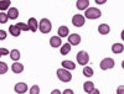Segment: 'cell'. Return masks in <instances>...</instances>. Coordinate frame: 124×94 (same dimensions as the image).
I'll list each match as a JSON object with an SVG mask.
<instances>
[{"label":"cell","instance_id":"1","mask_svg":"<svg viewBox=\"0 0 124 94\" xmlns=\"http://www.w3.org/2000/svg\"><path fill=\"white\" fill-rule=\"evenodd\" d=\"M101 16H102V11L98 7H88L85 10V17L89 20H96V19H99Z\"/></svg>","mask_w":124,"mask_h":94},{"label":"cell","instance_id":"2","mask_svg":"<svg viewBox=\"0 0 124 94\" xmlns=\"http://www.w3.org/2000/svg\"><path fill=\"white\" fill-rule=\"evenodd\" d=\"M56 74H57V78H58L61 82L67 83V82H71V80H72V74H71V72L67 71V69H65V68L57 69Z\"/></svg>","mask_w":124,"mask_h":94},{"label":"cell","instance_id":"3","mask_svg":"<svg viewBox=\"0 0 124 94\" xmlns=\"http://www.w3.org/2000/svg\"><path fill=\"white\" fill-rule=\"evenodd\" d=\"M39 30L41 31L42 34H48L51 32V30H52V24L48 19H41L40 22H39Z\"/></svg>","mask_w":124,"mask_h":94},{"label":"cell","instance_id":"4","mask_svg":"<svg viewBox=\"0 0 124 94\" xmlns=\"http://www.w3.org/2000/svg\"><path fill=\"white\" fill-rule=\"evenodd\" d=\"M76 59H77V63L81 65V66H87V63L89 62V55L87 53L86 51H79L77 56H76Z\"/></svg>","mask_w":124,"mask_h":94},{"label":"cell","instance_id":"5","mask_svg":"<svg viewBox=\"0 0 124 94\" xmlns=\"http://www.w3.org/2000/svg\"><path fill=\"white\" fill-rule=\"evenodd\" d=\"M99 67H101V69H103V71L112 69L113 67H114V59H113V58H109V57H107V58H104V59H102L101 63H99Z\"/></svg>","mask_w":124,"mask_h":94},{"label":"cell","instance_id":"6","mask_svg":"<svg viewBox=\"0 0 124 94\" xmlns=\"http://www.w3.org/2000/svg\"><path fill=\"white\" fill-rule=\"evenodd\" d=\"M85 22H86V17L83 15H81V14H77V15H75L73 17H72V24H73V26H76V27H82L85 25Z\"/></svg>","mask_w":124,"mask_h":94},{"label":"cell","instance_id":"7","mask_svg":"<svg viewBox=\"0 0 124 94\" xmlns=\"http://www.w3.org/2000/svg\"><path fill=\"white\" fill-rule=\"evenodd\" d=\"M14 90L17 94H25L27 92V84H26V83H24V82H19V83H16V84H15Z\"/></svg>","mask_w":124,"mask_h":94},{"label":"cell","instance_id":"8","mask_svg":"<svg viewBox=\"0 0 124 94\" xmlns=\"http://www.w3.org/2000/svg\"><path fill=\"white\" fill-rule=\"evenodd\" d=\"M68 43L71 46H77L81 43V36L78 34H72V35H68Z\"/></svg>","mask_w":124,"mask_h":94},{"label":"cell","instance_id":"9","mask_svg":"<svg viewBox=\"0 0 124 94\" xmlns=\"http://www.w3.org/2000/svg\"><path fill=\"white\" fill-rule=\"evenodd\" d=\"M27 26L30 29V31H32V32H36L37 29H39V24H37V20L35 17H30L29 21H27Z\"/></svg>","mask_w":124,"mask_h":94},{"label":"cell","instance_id":"10","mask_svg":"<svg viewBox=\"0 0 124 94\" xmlns=\"http://www.w3.org/2000/svg\"><path fill=\"white\" fill-rule=\"evenodd\" d=\"M50 45L51 47H54V48H57L62 45V38L60 36H52L50 38Z\"/></svg>","mask_w":124,"mask_h":94},{"label":"cell","instance_id":"11","mask_svg":"<svg viewBox=\"0 0 124 94\" xmlns=\"http://www.w3.org/2000/svg\"><path fill=\"white\" fill-rule=\"evenodd\" d=\"M6 15H8V17H9L10 20H15V19L19 17V10H17L16 7H9Z\"/></svg>","mask_w":124,"mask_h":94},{"label":"cell","instance_id":"12","mask_svg":"<svg viewBox=\"0 0 124 94\" xmlns=\"http://www.w3.org/2000/svg\"><path fill=\"white\" fill-rule=\"evenodd\" d=\"M11 71L15 73V74H20V73L24 72V66L19 62H14L13 66H11Z\"/></svg>","mask_w":124,"mask_h":94},{"label":"cell","instance_id":"13","mask_svg":"<svg viewBox=\"0 0 124 94\" xmlns=\"http://www.w3.org/2000/svg\"><path fill=\"white\" fill-rule=\"evenodd\" d=\"M98 32H99L101 35H108V34L110 32L109 25H107V24H101V25L98 26Z\"/></svg>","mask_w":124,"mask_h":94},{"label":"cell","instance_id":"14","mask_svg":"<svg viewBox=\"0 0 124 94\" xmlns=\"http://www.w3.org/2000/svg\"><path fill=\"white\" fill-rule=\"evenodd\" d=\"M76 6L78 10H86L89 6V0H77Z\"/></svg>","mask_w":124,"mask_h":94},{"label":"cell","instance_id":"15","mask_svg":"<svg viewBox=\"0 0 124 94\" xmlns=\"http://www.w3.org/2000/svg\"><path fill=\"white\" fill-rule=\"evenodd\" d=\"M61 65L67 71H73L76 68V63H75V62H72V61H62Z\"/></svg>","mask_w":124,"mask_h":94},{"label":"cell","instance_id":"16","mask_svg":"<svg viewBox=\"0 0 124 94\" xmlns=\"http://www.w3.org/2000/svg\"><path fill=\"white\" fill-rule=\"evenodd\" d=\"M9 34L11 36H14V37H19L20 34H21V31L16 27V25H10L9 26Z\"/></svg>","mask_w":124,"mask_h":94},{"label":"cell","instance_id":"17","mask_svg":"<svg viewBox=\"0 0 124 94\" xmlns=\"http://www.w3.org/2000/svg\"><path fill=\"white\" fill-rule=\"evenodd\" d=\"M57 34H58V36H60L61 38H62V37H67V36L70 35V30H68L67 26H61V27H58Z\"/></svg>","mask_w":124,"mask_h":94},{"label":"cell","instance_id":"18","mask_svg":"<svg viewBox=\"0 0 124 94\" xmlns=\"http://www.w3.org/2000/svg\"><path fill=\"white\" fill-rule=\"evenodd\" d=\"M123 51H124V46H123V43H114V45L112 46V52H113V53H116V55L122 53Z\"/></svg>","mask_w":124,"mask_h":94},{"label":"cell","instance_id":"19","mask_svg":"<svg viewBox=\"0 0 124 94\" xmlns=\"http://www.w3.org/2000/svg\"><path fill=\"white\" fill-rule=\"evenodd\" d=\"M61 46H62V47H61L60 52H61V55H62V56H66V55H68L70 52H71L72 46H71L70 43H65V45H61Z\"/></svg>","mask_w":124,"mask_h":94},{"label":"cell","instance_id":"20","mask_svg":"<svg viewBox=\"0 0 124 94\" xmlns=\"http://www.w3.org/2000/svg\"><path fill=\"white\" fill-rule=\"evenodd\" d=\"M93 89H94V83L91 82V80L85 82V84H83V90H85L86 93H89V92H92Z\"/></svg>","mask_w":124,"mask_h":94},{"label":"cell","instance_id":"21","mask_svg":"<svg viewBox=\"0 0 124 94\" xmlns=\"http://www.w3.org/2000/svg\"><path fill=\"white\" fill-rule=\"evenodd\" d=\"M9 55H10V58H11L14 62H17V61L20 59V51H17V50L10 51V52H9Z\"/></svg>","mask_w":124,"mask_h":94},{"label":"cell","instance_id":"22","mask_svg":"<svg viewBox=\"0 0 124 94\" xmlns=\"http://www.w3.org/2000/svg\"><path fill=\"white\" fill-rule=\"evenodd\" d=\"M11 5V1L10 0H0V10L4 11V10H8V7Z\"/></svg>","mask_w":124,"mask_h":94},{"label":"cell","instance_id":"23","mask_svg":"<svg viewBox=\"0 0 124 94\" xmlns=\"http://www.w3.org/2000/svg\"><path fill=\"white\" fill-rule=\"evenodd\" d=\"M83 76L85 77H93V69L91 67H83Z\"/></svg>","mask_w":124,"mask_h":94},{"label":"cell","instance_id":"24","mask_svg":"<svg viewBox=\"0 0 124 94\" xmlns=\"http://www.w3.org/2000/svg\"><path fill=\"white\" fill-rule=\"evenodd\" d=\"M16 27H17L20 31H29V30H30L29 26H27V24H25V22H17V24H16Z\"/></svg>","mask_w":124,"mask_h":94},{"label":"cell","instance_id":"25","mask_svg":"<svg viewBox=\"0 0 124 94\" xmlns=\"http://www.w3.org/2000/svg\"><path fill=\"white\" fill-rule=\"evenodd\" d=\"M8 69H9V67L5 62H0V74H5Z\"/></svg>","mask_w":124,"mask_h":94},{"label":"cell","instance_id":"26","mask_svg":"<svg viewBox=\"0 0 124 94\" xmlns=\"http://www.w3.org/2000/svg\"><path fill=\"white\" fill-rule=\"evenodd\" d=\"M8 15L4 13V11H1L0 13V24H6L8 22Z\"/></svg>","mask_w":124,"mask_h":94},{"label":"cell","instance_id":"27","mask_svg":"<svg viewBox=\"0 0 124 94\" xmlns=\"http://www.w3.org/2000/svg\"><path fill=\"white\" fill-rule=\"evenodd\" d=\"M30 94H40V87L37 84L32 86L30 88Z\"/></svg>","mask_w":124,"mask_h":94},{"label":"cell","instance_id":"28","mask_svg":"<svg viewBox=\"0 0 124 94\" xmlns=\"http://www.w3.org/2000/svg\"><path fill=\"white\" fill-rule=\"evenodd\" d=\"M6 38V31L0 30V41H4Z\"/></svg>","mask_w":124,"mask_h":94},{"label":"cell","instance_id":"29","mask_svg":"<svg viewBox=\"0 0 124 94\" xmlns=\"http://www.w3.org/2000/svg\"><path fill=\"white\" fill-rule=\"evenodd\" d=\"M8 55H9V51L6 48L0 47V56H8Z\"/></svg>","mask_w":124,"mask_h":94},{"label":"cell","instance_id":"30","mask_svg":"<svg viewBox=\"0 0 124 94\" xmlns=\"http://www.w3.org/2000/svg\"><path fill=\"white\" fill-rule=\"evenodd\" d=\"M117 94H124V87H123V86H119V87H118Z\"/></svg>","mask_w":124,"mask_h":94},{"label":"cell","instance_id":"31","mask_svg":"<svg viewBox=\"0 0 124 94\" xmlns=\"http://www.w3.org/2000/svg\"><path fill=\"white\" fill-rule=\"evenodd\" d=\"M107 3V0H96V4L97 5H103V4H106Z\"/></svg>","mask_w":124,"mask_h":94},{"label":"cell","instance_id":"32","mask_svg":"<svg viewBox=\"0 0 124 94\" xmlns=\"http://www.w3.org/2000/svg\"><path fill=\"white\" fill-rule=\"evenodd\" d=\"M62 94H75V93H73V90H72V89H66V90L62 92Z\"/></svg>","mask_w":124,"mask_h":94},{"label":"cell","instance_id":"33","mask_svg":"<svg viewBox=\"0 0 124 94\" xmlns=\"http://www.w3.org/2000/svg\"><path fill=\"white\" fill-rule=\"evenodd\" d=\"M88 94H101V92H99V90H98L97 88H94V89H93L92 92H89Z\"/></svg>","mask_w":124,"mask_h":94},{"label":"cell","instance_id":"34","mask_svg":"<svg viewBox=\"0 0 124 94\" xmlns=\"http://www.w3.org/2000/svg\"><path fill=\"white\" fill-rule=\"evenodd\" d=\"M51 94H62V92H61V90H58V89H55V90L51 92Z\"/></svg>","mask_w":124,"mask_h":94},{"label":"cell","instance_id":"35","mask_svg":"<svg viewBox=\"0 0 124 94\" xmlns=\"http://www.w3.org/2000/svg\"><path fill=\"white\" fill-rule=\"evenodd\" d=\"M0 58H1V56H0Z\"/></svg>","mask_w":124,"mask_h":94}]
</instances>
